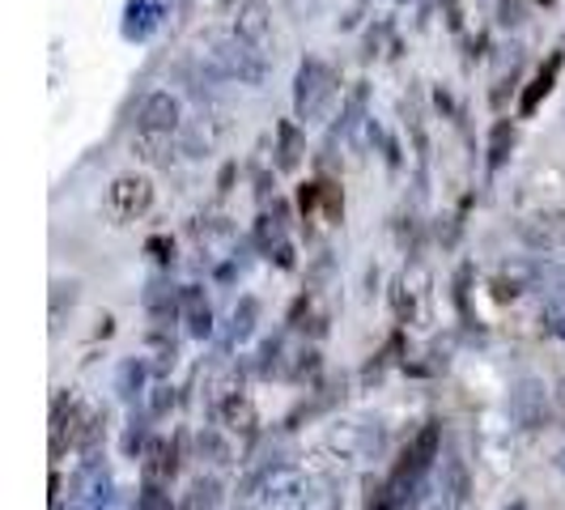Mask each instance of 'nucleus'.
<instances>
[{
    "mask_svg": "<svg viewBox=\"0 0 565 510\" xmlns=\"http://www.w3.org/2000/svg\"><path fill=\"white\" fill-rule=\"evenodd\" d=\"M200 56L209 64V73L217 82H238V85H264L268 82V56H259L255 47H247L234 30L226 34H209L200 43Z\"/></svg>",
    "mask_w": 565,
    "mask_h": 510,
    "instance_id": "f257e3e1",
    "label": "nucleus"
},
{
    "mask_svg": "<svg viewBox=\"0 0 565 510\" xmlns=\"http://www.w3.org/2000/svg\"><path fill=\"white\" fill-rule=\"evenodd\" d=\"M311 477L298 464H273L259 472L252 485V507L255 510H294L307 493H311Z\"/></svg>",
    "mask_w": 565,
    "mask_h": 510,
    "instance_id": "f03ea898",
    "label": "nucleus"
},
{
    "mask_svg": "<svg viewBox=\"0 0 565 510\" xmlns=\"http://www.w3.org/2000/svg\"><path fill=\"white\" fill-rule=\"evenodd\" d=\"M332 98H337V77H332V68L323 64V60H302V68H298V77H294V111L302 124H315V119H323L328 107H332Z\"/></svg>",
    "mask_w": 565,
    "mask_h": 510,
    "instance_id": "7ed1b4c3",
    "label": "nucleus"
},
{
    "mask_svg": "<svg viewBox=\"0 0 565 510\" xmlns=\"http://www.w3.org/2000/svg\"><path fill=\"white\" fill-rule=\"evenodd\" d=\"M179 128H183V103L170 89L145 94L141 111H137V132L141 137H167V141H174Z\"/></svg>",
    "mask_w": 565,
    "mask_h": 510,
    "instance_id": "20e7f679",
    "label": "nucleus"
},
{
    "mask_svg": "<svg viewBox=\"0 0 565 510\" xmlns=\"http://www.w3.org/2000/svg\"><path fill=\"white\" fill-rule=\"evenodd\" d=\"M234 34H238L247 47H255L259 56L273 60V52H277L273 9H268L264 0H243V4H238V13H234Z\"/></svg>",
    "mask_w": 565,
    "mask_h": 510,
    "instance_id": "39448f33",
    "label": "nucleus"
},
{
    "mask_svg": "<svg viewBox=\"0 0 565 510\" xmlns=\"http://www.w3.org/2000/svg\"><path fill=\"white\" fill-rule=\"evenodd\" d=\"M523 243L532 252H565V209H548V213H532L523 217Z\"/></svg>",
    "mask_w": 565,
    "mask_h": 510,
    "instance_id": "423d86ee",
    "label": "nucleus"
},
{
    "mask_svg": "<svg viewBox=\"0 0 565 510\" xmlns=\"http://www.w3.org/2000/svg\"><path fill=\"white\" fill-rule=\"evenodd\" d=\"M328 447L337 451L340 464H362V459H370V455L379 451V434H374L370 425L344 422V425H337V429H332Z\"/></svg>",
    "mask_w": 565,
    "mask_h": 510,
    "instance_id": "0eeeda50",
    "label": "nucleus"
},
{
    "mask_svg": "<svg viewBox=\"0 0 565 510\" xmlns=\"http://www.w3.org/2000/svg\"><path fill=\"white\" fill-rule=\"evenodd\" d=\"M149 179H137V174H119L107 192V204H111L115 217H137L145 204H149Z\"/></svg>",
    "mask_w": 565,
    "mask_h": 510,
    "instance_id": "6e6552de",
    "label": "nucleus"
},
{
    "mask_svg": "<svg viewBox=\"0 0 565 510\" xmlns=\"http://www.w3.org/2000/svg\"><path fill=\"white\" fill-rule=\"evenodd\" d=\"M183 315H188V332H192V337H209V332H213V315L200 302L196 289L183 294Z\"/></svg>",
    "mask_w": 565,
    "mask_h": 510,
    "instance_id": "1a4fd4ad",
    "label": "nucleus"
},
{
    "mask_svg": "<svg viewBox=\"0 0 565 510\" xmlns=\"http://www.w3.org/2000/svg\"><path fill=\"white\" fill-rule=\"evenodd\" d=\"M532 404H544V392H540V383H536V379H523V383H519V392H514V404H510V408H514V417H519V422H523V425H532V422H536V413H532Z\"/></svg>",
    "mask_w": 565,
    "mask_h": 510,
    "instance_id": "9d476101",
    "label": "nucleus"
},
{
    "mask_svg": "<svg viewBox=\"0 0 565 510\" xmlns=\"http://www.w3.org/2000/svg\"><path fill=\"white\" fill-rule=\"evenodd\" d=\"M422 510H468V493H459V489H443V485H438V493H434Z\"/></svg>",
    "mask_w": 565,
    "mask_h": 510,
    "instance_id": "9b49d317",
    "label": "nucleus"
},
{
    "mask_svg": "<svg viewBox=\"0 0 565 510\" xmlns=\"http://www.w3.org/2000/svg\"><path fill=\"white\" fill-rule=\"evenodd\" d=\"M553 464H557V472H565V447L557 455H553Z\"/></svg>",
    "mask_w": 565,
    "mask_h": 510,
    "instance_id": "f8f14e48",
    "label": "nucleus"
}]
</instances>
